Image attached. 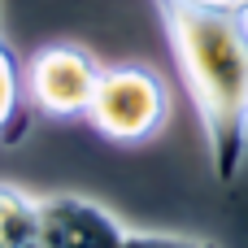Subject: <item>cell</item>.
<instances>
[{"instance_id": "cell-1", "label": "cell", "mask_w": 248, "mask_h": 248, "mask_svg": "<svg viewBox=\"0 0 248 248\" xmlns=\"http://www.w3.org/2000/svg\"><path fill=\"white\" fill-rule=\"evenodd\" d=\"M157 4L209 144L214 179L231 183L248 161V13L196 0Z\"/></svg>"}, {"instance_id": "cell-2", "label": "cell", "mask_w": 248, "mask_h": 248, "mask_svg": "<svg viewBox=\"0 0 248 248\" xmlns=\"http://www.w3.org/2000/svg\"><path fill=\"white\" fill-rule=\"evenodd\" d=\"M166 118H170V92L153 65L105 70L87 109L92 131L105 135L109 144H144L166 126Z\"/></svg>"}, {"instance_id": "cell-3", "label": "cell", "mask_w": 248, "mask_h": 248, "mask_svg": "<svg viewBox=\"0 0 248 248\" xmlns=\"http://www.w3.org/2000/svg\"><path fill=\"white\" fill-rule=\"evenodd\" d=\"M100 61L83 44H44L26 65V92L31 105L48 118H87L92 96L100 87Z\"/></svg>"}, {"instance_id": "cell-4", "label": "cell", "mask_w": 248, "mask_h": 248, "mask_svg": "<svg viewBox=\"0 0 248 248\" xmlns=\"http://www.w3.org/2000/svg\"><path fill=\"white\" fill-rule=\"evenodd\" d=\"M35 214H39V248H122L131 235V227L118 214L74 192L39 196Z\"/></svg>"}, {"instance_id": "cell-5", "label": "cell", "mask_w": 248, "mask_h": 248, "mask_svg": "<svg viewBox=\"0 0 248 248\" xmlns=\"http://www.w3.org/2000/svg\"><path fill=\"white\" fill-rule=\"evenodd\" d=\"M31 92H26V65L17 52L0 39V144L13 148L31 131Z\"/></svg>"}, {"instance_id": "cell-6", "label": "cell", "mask_w": 248, "mask_h": 248, "mask_svg": "<svg viewBox=\"0 0 248 248\" xmlns=\"http://www.w3.org/2000/svg\"><path fill=\"white\" fill-rule=\"evenodd\" d=\"M39 196L17 183H0V248H35L39 244Z\"/></svg>"}, {"instance_id": "cell-7", "label": "cell", "mask_w": 248, "mask_h": 248, "mask_svg": "<svg viewBox=\"0 0 248 248\" xmlns=\"http://www.w3.org/2000/svg\"><path fill=\"white\" fill-rule=\"evenodd\" d=\"M122 248H214V244L192 240V235H166V231H131Z\"/></svg>"}]
</instances>
